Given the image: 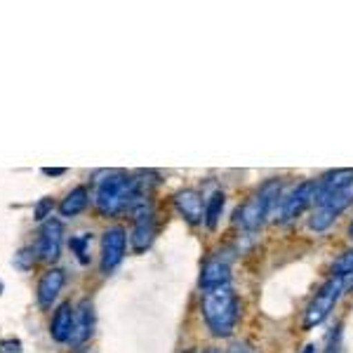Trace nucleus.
Instances as JSON below:
<instances>
[{"mask_svg": "<svg viewBox=\"0 0 353 353\" xmlns=\"http://www.w3.org/2000/svg\"><path fill=\"white\" fill-rule=\"evenodd\" d=\"M64 281H66V276L61 269L45 271V276L41 278V283H38V301H41V306L52 304L57 299V294L61 292V288H64Z\"/></svg>", "mask_w": 353, "mask_h": 353, "instance_id": "ddd939ff", "label": "nucleus"}, {"mask_svg": "<svg viewBox=\"0 0 353 353\" xmlns=\"http://www.w3.org/2000/svg\"><path fill=\"white\" fill-rule=\"evenodd\" d=\"M125 248H128V233L121 226L106 229L101 236V271L111 273L125 257Z\"/></svg>", "mask_w": 353, "mask_h": 353, "instance_id": "423d86ee", "label": "nucleus"}, {"mask_svg": "<svg viewBox=\"0 0 353 353\" xmlns=\"http://www.w3.org/2000/svg\"><path fill=\"white\" fill-rule=\"evenodd\" d=\"M146 196L141 193V179H134L125 172H104L97 179L94 205L106 217L123 212L125 208H134Z\"/></svg>", "mask_w": 353, "mask_h": 353, "instance_id": "f03ea898", "label": "nucleus"}, {"mask_svg": "<svg viewBox=\"0 0 353 353\" xmlns=\"http://www.w3.org/2000/svg\"><path fill=\"white\" fill-rule=\"evenodd\" d=\"M201 309L205 323H208L210 332L214 337H229L238 325V318H241V304H238V297L233 292L231 283L203 288Z\"/></svg>", "mask_w": 353, "mask_h": 353, "instance_id": "7ed1b4c3", "label": "nucleus"}, {"mask_svg": "<svg viewBox=\"0 0 353 353\" xmlns=\"http://www.w3.org/2000/svg\"><path fill=\"white\" fill-rule=\"evenodd\" d=\"M134 214V229H132V248L137 252H144L156 236V219H153V210L146 201L137 203L132 208Z\"/></svg>", "mask_w": 353, "mask_h": 353, "instance_id": "0eeeda50", "label": "nucleus"}, {"mask_svg": "<svg viewBox=\"0 0 353 353\" xmlns=\"http://www.w3.org/2000/svg\"><path fill=\"white\" fill-rule=\"evenodd\" d=\"M92 332H94V309L88 299H83L81 304H78L76 313H73V330H71L68 341L78 346L92 337Z\"/></svg>", "mask_w": 353, "mask_h": 353, "instance_id": "9d476101", "label": "nucleus"}, {"mask_svg": "<svg viewBox=\"0 0 353 353\" xmlns=\"http://www.w3.org/2000/svg\"><path fill=\"white\" fill-rule=\"evenodd\" d=\"M0 353H21L19 339H3L0 341Z\"/></svg>", "mask_w": 353, "mask_h": 353, "instance_id": "412c9836", "label": "nucleus"}, {"mask_svg": "<svg viewBox=\"0 0 353 353\" xmlns=\"http://www.w3.org/2000/svg\"><path fill=\"white\" fill-rule=\"evenodd\" d=\"M332 273L337 278H351L353 276V250H351V252H346V254H341V257L334 261Z\"/></svg>", "mask_w": 353, "mask_h": 353, "instance_id": "a211bd4d", "label": "nucleus"}, {"mask_svg": "<svg viewBox=\"0 0 353 353\" xmlns=\"http://www.w3.org/2000/svg\"><path fill=\"white\" fill-rule=\"evenodd\" d=\"M88 198H90V193L85 186H76L68 196L61 201L59 205V212L64 214V217H76L78 212H83L85 210V205H88Z\"/></svg>", "mask_w": 353, "mask_h": 353, "instance_id": "2eb2a0df", "label": "nucleus"}, {"mask_svg": "<svg viewBox=\"0 0 353 353\" xmlns=\"http://www.w3.org/2000/svg\"><path fill=\"white\" fill-rule=\"evenodd\" d=\"M73 306L71 304H61L59 309L54 311L52 325H50V334H52L54 341H68L73 330Z\"/></svg>", "mask_w": 353, "mask_h": 353, "instance_id": "4468645a", "label": "nucleus"}, {"mask_svg": "<svg viewBox=\"0 0 353 353\" xmlns=\"http://www.w3.org/2000/svg\"><path fill=\"white\" fill-rule=\"evenodd\" d=\"M344 285H346V278L332 276L325 285L318 290L316 297L311 299V304L306 306V311H304V327L306 330L321 325V323L325 321L330 316V311L334 309V304L339 301L341 292H344Z\"/></svg>", "mask_w": 353, "mask_h": 353, "instance_id": "39448f33", "label": "nucleus"}, {"mask_svg": "<svg viewBox=\"0 0 353 353\" xmlns=\"http://www.w3.org/2000/svg\"><path fill=\"white\" fill-rule=\"evenodd\" d=\"M61 241H64V226L59 219H50L43 224L41 238H38V254L43 259H57L61 250Z\"/></svg>", "mask_w": 353, "mask_h": 353, "instance_id": "1a4fd4ad", "label": "nucleus"}, {"mask_svg": "<svg viewBox=\"0 0 353 353\" xmlns=\"http://www.w3.org/2000/svg\"><path fill=\"white\" fill-rule=\"evenodd\" d=\"M313 196H316V181H304V184H299L288 198H283L281 221H290V219L297 217V214L304 212V210L313 203Z\"/></svg>", "mask_w": 353, "mask_h": 353, "instance_id": "6e6552de", "label": "nucleus"}, {"mask_svg": "<svg viewBox=\"0 0 353 353\" xmlns=\"http://www.w3.org/2000/svg\"><path fill=\"white\" fill-rule=\"evenodd\" d=\"M66 170L64 168H45L43 170V174H48V176H59V174H64Z\"/></svg>", "mask_w": 353, "mask_h": 353, "instance_id": "5701e85b", "label": "nucleus"}, {"mask_svg": "<svg viewBox=\"0 0 353 353\" xmlns=\"http://www.w3.org/2000/svg\"><path fill=\"white\" fill-rule=\"evenodd\" d=\"M281 179H269L259 186L252 196L245 201L241 208L233 212V224L241 226L243 231H254L264 224V219L269 217L273 210V203L281 196Z\"/></svg>", "mask_w": 353, "mask_h": 353, "instance_id": "20e7f679", "label": "nucleus"}, {"mask_svg": "<svg viewBox=\"0 0 353 353\" xmlns=\"http://www.w3.org/2000/svg\"><path fill=\"white\" fill-rule=\"evenodd\" d=\"M353 203V170H334L316 181L313 196V217L309 226L313 231H325L334 219Z\"/></svg>", "mask_w": 353, "mask_h": 353, "instance_id": "f257e3e1", "label": "nucleus"}, {"mask_svg": "<svg viewBox=\"0 0 353 353\" xmlns=\"http://www.w3.org/2000/svg\"><path fill=\"white\" fill-rule=\"evenodd\" d=\"M351 283H353V276H351Z\"/></svg>", "mask_w": 353, "mask_h": 353, "instance_id": "c85d7f7f", "label": "nucleus"}, {"mask_svg": "<svg viewBox=\"0 0 353 353\" xmlns=\"http://www.w3.org/2000/svg\"><path fill=\"white\" fill-rule=\"evenodd\" d=\"M339 339H341V325H339L337 330H334V332H332V337H330V349H327V353H337Z\"/></svg>", "mask_w": 353, "mask_h": 353, "instance_id": "4be33fe9", "label": "nucleus"}, {"mask_svg": "<svg viewBox=\"0 0 353 353\" xmlns=\"http://www.w3.org/2000/svg\"><path fill=\"white\" fill-rule=\"evenodd\" d=\"M224 283H231V259L214 254L203 266L201 288H214V285H224Z\"/></svg>", "mask_w": 353, "mask_h": 353, "instance_id": "9b49d317", "label": "nucleus"}, {"mask_svg": "<svg viewBox=\"0 0 353 353\" xmlns=\"http://www.w3.org/2000/svg\"><path fill=\"white\" fill-rule=\"evenodd\" d=\"M52 208H54L52 198H43V201L36 205V210H33V217L45 219V217H48V212H52Z\"/></svg>", "mask_w": 353, "mask_h": 353, "instance_id": "6ab92c4d", "label": "nucleus"}, {"mask_svg": "<svg viewBox=\"0 0 353 353\" xmlns=\"http://www.w3.org/2000/svg\"><path fill=\"white\" fill-rule=\"evenodd\" d=\"M90 245H92V236L90 233H81V236L71 238V250L78 254V259H81V264H88L90 261Z\"/></svg>", "mask_w": 353, "mask_h": 353, "instance_id": "f3484780", "label": "nucleus"}, {"mask_svg": "<svg viewBox=\"0 0 353 353\" xmlns=\"http://www.w3.org/2000/svg\"><path fill=\"white\" fill-rule=\"evenodd\" d=\"M174 205H176V210L184 214V219L189 221V224H201V221H205V203L198 191H193V189L179 191L174 196Z\"/></svg>", "mask_w": 353, "mask_h": 353, "instance_id": "f8f14e48", "label": "nucleus"}, {"mask_svg": "<svg viewBox=\"0 0 353 353\" xmlns=\"http://www.w3.org/2000/svg\"><path fill=\"white\" fill-rule=\"evenodd\" d=\"M186 353H196V351H186Z\"/></svg>", "mask_w": 353, "mask_h": 353, "instance_id": "bb28decb", "label": "nucleus"}, {"mask_svg": "<svg viewBox=\"0 0 353 353\" xmlns=\"http://www.w3.org/2000/svg\"><path fill=\"white\" fill-rule=\"evenodd\" d=\"M0 290H3V283H0Z\"/></svg>", "mask_w": 353, "mask_h": 353, "instance_id": "cd10ccee", "label": "nucleus"}, {"mask_svg": "<svg viewBox=\"0 0 353 353\" xmlns=\"http://www.w3.org/2000/svg\"><path fill=\"white\" fill-rule=\"evenodd\" d=\"M205 353H219L217 349H208V351H205Z\"/></svg>", "mask_w": 353, "mask_h": 353, "instance_id": "393cba45", "label": "nucleus"}, {"mask_svg": "<svg viewBox=\"0 0 353 353\" xmlns=\"http://www.w3.org/2000/svg\"><path fill=\"white\" fill-rule=\"evenodd\" d=\"M349 233H351V238H353V221H351V226H349Z\"/></svg>", "mask_w": 353, "mask_h": 353, "instance_id": "a878e982", "label": "nucleus"}, {"mask_svg": "<svg viewBox=\"0 0 353 353\" xmlns=\"http://www.w3.org/2000/svg\"><path fill=\"white\" fill-rule=\"evenodd\" d=\"M231 353H252V349H250L248 344H236V346H231Z\"/></svg>", "mask_w": 353, "mask_h": 353, "instance_id": "b1692460", "label": "nucleus"}, {"mask_svg": "<svg viewBox=\"0 0 353 353\" xmlns=\"http://www.w3.org/2000/svg\"><path fill=\"white\" fill-rule=\"evenodd\" d=\"M31 261H33V250H21L19 254H17L14 257V264L19 266V269H28V266H31Z\"/></svg>", "mask_w": 353, "mask_h": 353, "instance_id": "aec40b11", "label": "nucleus"}, {"mask_svg": "<svg viewBox=\"0 0 353 353\" xmlns=\"http://www.w3.org/2000/svg\"><path fill=\"white\" fill-rule=\"evenodd\" d=\"M224 203H226V196L221 191H214L212 196H210V201L205 203V224H208L210 229L217 226V221L221 217V210H224Z\"/></svg>", "mask_w": 353, "mask_h": 353, "instance_id": "dca6fc26", "label": "nucleus"}]
</instances>
